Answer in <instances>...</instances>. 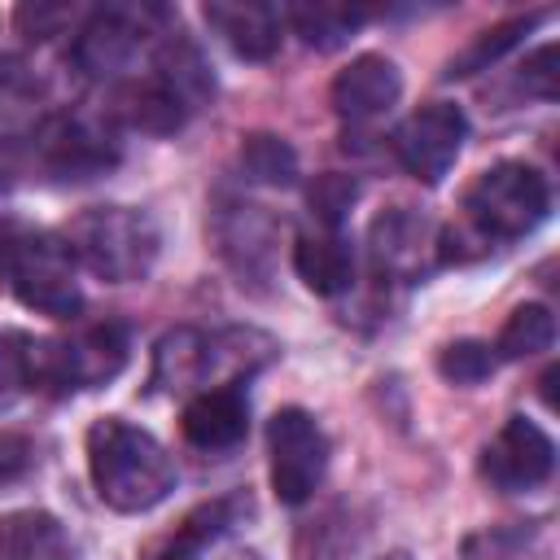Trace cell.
<instances>
[{"label":"cell","instance_id":"6da1fadb","mask_svg":"<svg viewBox=\"0 0 560 560\" xmlns=\"http://www.w3.org/2000/svg\"><path fill=\"white\" fill-rule=\"evenodd\" d=\"M88 472L101 503L114 512H149L175 490V459L166 446L122 416H105L88 429Z\"/></svg>","mask_w":560,"mask_h":560},{"label":"cell","instance_id":"7a4b0ae2","mask_svg":"<svg viewBox=\"0 0 560 560\" xmlns=\"http://www.w3.org/2000/svg\"><path fill=\"white\" fill-rule=\"evenodd\" d=\"M149 70H136L122 83V118L140 131H179L214 92V79L201 61V52L184 39V35H162L158 48L144 61Z\"/></svg>","mask_w":560,"mask_h":560},{"label":"cell","instance_id":"3957f363","mask_svg":"<svg viewBox=\"0 0 560 560\" xmlns=\"http://www.w3.org/2000/svg\"><path fill=\"white\" fill-rule=\"evenodd\" d=\"M61 241L74 254L79 267H88L96 280H109V284L144 280L153 271V262H158V249H162L158 223L136 206L79 210L66 223Z\"/></svg>","mask_w":560,"mask_h":560},{"label":"cell","instance_id":"277c9868","mask_svg":"<svg viewBox=\"0 0 560 560\" xmlns=\"http://www.w3.org/2000/svg\"><path fill=\"white\" fill-rule=\"evenodd\" d=\"M0 276L13 298L39 315L70 319L83 306L79 262L52 232H9L0 236Z\"/></svg>","mask_w":560,"mask_h":560},{"label":"cell","instance_id":"5b68a950","mask_svg":"<svg viewBox=\"0 0 560 560\" xmlns=\"http://www.w3.org/2000/svg\"><path fill=\"white\" fill-rule=\"evenodd\" d=\"M166 35V9L158 4H105L92 9L88 22L74 31V66L101 83H127L140 61Z\"/></svg>","mask_w":560,"mask_h":560},{"label":"cell","instance_id":"8992f818","mask_svg":"<svg viewBox=\"0 0 560 560\" xmlns=\"http://www.w3.org/2000/svg\"><path fill=\"white\" fill-rule=\"evenodd\" d=\"M547 210H551L547 175L525 162H494L464 192V228L486 245L529 236L547 219Z\"/></svg>","mask_w":560,"mask_h":560},{"label":"cell","instance_id":"52a82bcc","mask_svg":"<svg viewBox=\"0 0 560 560\" xmlns=\"http://www.w3.org/2000/svg\"><path fill=\"white\" fill-rule=\"evenodd\" d=\"M127 328L122 324H92L61 341L35 337V389L70 394V389H96L114 381L127 363Z\"/></svg>","mask_w":560,"mask_h":560},{"label":"cell","instance_id":"ba28073f","mask_svg":"<svg viewBox=\"0 0 560 560\" xmlns=\"http://www.w3.org/2000/svg\"><path fill=\"white\" fill-rule=\"evenodd\" d=\"M31 158L52 179H92L118 162V136L92 114H48L31 136Z\"/></svg>","mask_w":560,"mask_h":560},{"label":"cell","instance_id":"9c48e42d","mask_svg":"<svg viewBox=\"0 0 560 560\" xmlns=\"http://www.w3.org/2000/svg\"><path fill=\"white\" fill-rule=\"evenodd\" d=\"M267 455H271V490L280 503H306L328 468V438L319 420L302 407H280L267 424Z\"/></svg>","mask_w":560,"mask_h":560},{"label":"cell","instance_id":"30bf717a","mask_svg":"<svg viewBox=\"0 0 560 560\" xmlns=\"http://www.w3.org/2000/svg\"><path fill=\"white\" fill-rule=\"evenodd\" d=\"M464 136H468L464 109L451 101H429L394 131V153L407 175H416L420 184H438L455 166Z\"/></svg>","mask_w":560,"mask_h":560},{"label":"cell","instance_id":"8fae6325","mask_svg":"<svg viewBox=\"0 0 560 560\" xmlns=\"http://www.w3.org/2000/svg\"><path fill=\"white\" fill-rule=\"evenodd\" d=\"M556 468V442L525 416H512L481 451V477L499 490H534Z\"/></svg>","mask_w":560,"mask_h":560},{"label":"cell","instance_id":"7c38bea8","mask_svg":"<svg viewBox=\"0 0 560 560\" xmlns=\"http://www.w3.org/2000/svg\"><path fill=\"white\" fill-rule=\"evenodd\" d=\"M372 262L381 276H394V280H416L429 258H438V232L433 223L411 210V206H394L385 210L376 223H372Z\"/></svg>","mask_w":560,"mask_h":560},{"label":"cell","instance_id":"4fadbf2b","mask_svg":"<svg viewBox=\"0 0 560 560\" xmlns=\"http://www.w3.org/2000/svg\"><path fill=\"white\" fill-rule=\"evenodd\" d=\"M214 241L228 267L241 276V284H258L271 271V245H276V223L262 214V206L249 201H223L214 210Z\"/></svg>","mask_w":560,"mask_h":560},{"label":"cell","instance_id":"5bb4252c","mask_svg":"<svg viewBox=\"0 0 560 560\" xmlns=\"http://www.w3.org/2000/svg\"><path fill=\"white\" fill-rule=\"evenodd\" d=\"M332 109L346 118V122H372L381 114H389L402 96V74L389 57L381 52H363L354 57L346 70H337L332 79Z\"/></svg>","mask_w":560,"mask_h":560},{"label":"cell","instance_id":"9a60e30c","mask_svg":"<svg viewBox=\"0 0 560 560\" xmlns=\"http://www.w3.org/2000/svg\"><path fill=\"white\" fill-rule=\"evenodd\" d=\"M206 26L245 61H267L276 57L280 39H284V9L276 4H258V0H210L206 9Z\"/></svg>","mask_w":560,"mask_h":560},{"label":"cell","instance_id":"2e32d148","mask_svg":"<svg viewBox=\"0 0 560 560\" xmlns=\"http://www.w3.org/2000/svg\"><path fill=\"white\" fill-rule=\"evenodd\" d=\"M184 438L197 451H232L236 442H245L249 433V402L241 394V385H210L197 389L179 416Z\"/></svg>","mask_w":560,"mask_h":560},{"label":"cell","instance_id":"e0dca14e","mask_svg":"<svg viewBox=\"0 0 560 560\" xmlns=\"http://www.w3.org/2000/svg\"><path fill=\"white\" fill-rule=\"evenodd\" d=\"M293 271L302 276V284L319 298H337L354 284V249L341 236V228H315L302 232L293 245Z\"/></svg>","mask_w":560,"mask_h":560},{"label":"cell","instance_id":"ac0fdd59","mask_svg":"<svg viewBox=\"0 0 560 560\" xmlns=\"http://www.w3.org/2000/svg\"><path fill=\"white\" fill-rule=\"evenodd\" d=\"M0 560H74V547L52 512L22 508L0 516Z\"/></svg>","mask_w":560,"mask_h":560},{"label":"cell","instance_id":"d6986e66","mask_svg":"<svg viewBox=\"0 0 560 560\" xmlns=\"http://www.w3.org/2000/svg\"><path fill=\"white\" fill-rule=\"evenodd\" d=\"M153 389L162 394H184V389H206V332L201 328H175L158 341L153 350Z\"/></svg>","mask_w":560,"mask_h":560},{"label":"cell","instance_id":"ffe728a7","mask_svg":"<svg viewBox=\"0 0 560 560\" xmlns=\"http://www.w3.org/2000/svg\"><path fill=\"white\" fill-rule=\"evenodd\" d=\"M363 18H368L363 9H354V4H328V0H319V4H289L284 9V26H293L319 52L341 48L363 26Z\"/></svg>","mask_w":560,"mask_h":560},{"label":"cell","instance_id":"44dd1931","mask_svg":"<svg viewBox=\"0 0 560 560\" xmlns=\"http://www.w3.org/2000/svg\"><path fill=\"white\" fill-rule=\"evenodd\" d=\"M551 13L547 9H534V13H521V18H508V22H499V26H490V31H481L451 66H446V79H464V74H477V70H486L490 61H499L508 48H516L534 26H542Z\"/></svg>","mask_w":560,"mask_h":560},{"label":"cell","instance_id":"7402d4cb","mask_svg":"<svg viewBox=\"0 0 560 560\" xmlns=\"http://www.w3.org/2000/svg\"><path fill=\"white\" fill-rule=\"evenodd\" d=\"M556 341V315L542 302H525L508 315V324L494 337V359H529Z\"/></svg>","mask_w":560,"mask_h":560},{"label":"cell","instance_id":"603a6c76","mask_svg":"<svg viewBox=\"0 0 560 560\" xmlns=\"http://www.w3.org/2000/svg\"><path fill=\"white\" fill-rule=\"evenodd\" d=\"M241 166H245V175L249 179H258V184H276V188H284V184H293L298 179V153L280 140V136H245V144H241Z\"/></svg>","mask_w":560,"mask_h":560},{"label":"cell","instance_id":"cb8c5ba5","mask_svg":"<svg viewBox=\"0 0 560 560\" xmlns=\"http://www.w3.org/2000/svg\"><path fill=\"white\" fill-rule=\"evenodd\" d=\"M35 389V337L0 328V407Z\"/></svg>","mask_w":560,"mask_h":560},{"label":"cell","instance_id":"d4e9b609","mask_svg":"<svg viewBox=\"0 0 560 560\" xmlns=\"http://www.w3.org/2000/svg\"><path fill=\"white\" fill-rule=\"evenodd\" d=\"M494 350L486 341H451L442 346L438 354V372L451 381V385H481L490 372H494Z\"/></svg>","mask_w":560,"mask_h":560},{"label":"cell","instance_id":"484cf974","mask_svg":"<svg viewBox=\"0 0 560 560\" xmlns=\"http://www.w3.org/2000/svg\"><path fill=\"white\" fill-rule=\"evenodd\" d=\"M354 197H359V188H354V179H346V175H319V179L311 184V210L319 214L324 228H337Z\"/></svg>","mask_w":560,"mask_h":560},{"label":"cell","instance_id":"4316f807","mask_svg":"<svg viewBox=\"0 0 560 560\" xmlns=\"http://www.w3.org/2000/svg\"><path fill=\"white\" fill-rule=\"evenodd\" d=\"M556 44H542L534 57H525V66H521V83H525V92H534V96H542V101H556Z\"/></svg>","mask_w":560,"mask_h":560},{"label":"cell","instance_id":"83f0119b","mask_svg":"<svg viewBox=\"0 0 560 560\" xmlns=\"http://www.w3.org/2000/svg\"><path fill=\"white\" fill-rule=\"evenodd\" d=\"M70 22V9L66 4H22L18 9V26L31 35V39H48L57 35V26Z\"/></svg>","mask_w":560,"mask_h":560},{"label":"cell","instance_id":"f1b7e54d","mask_svg":"<svg viewBox=\"0 0 560 560\" xmlns=\"http://www.w3.org/2000/svg\"><path fill=\"white\" fill-rule=\"evenodd\" d=\"M35 464V446L22 433H0V486L18 481Z\"/></svg>","mask_w":560,"mask_h":560},{"label":"cell","instance_id":"f546056e","mask_svg":"<svg viewBox=\"0 0 560 560\" xmlns=\"http://www.w3.org/2000/svg\"><path fill=\"white\" fill-rule=\"evenodd\" d=\"M158 560H201V551H162Z\"/></svg>","mask_w":560,"mask_h":560},{"label":"cell","instance_id":"4dcf8cb0","mask_svg":"<svg viewBox=\"0 0 560 560\" xmlns=\"http://www.w3.org/2000/svg\"><path fill=\"white\" fill-rule=\"evenodd\" d=\"M385 560H407V556H385Z\"/></svg>","mask_w":560,"mask_h":560}]
</instances>
